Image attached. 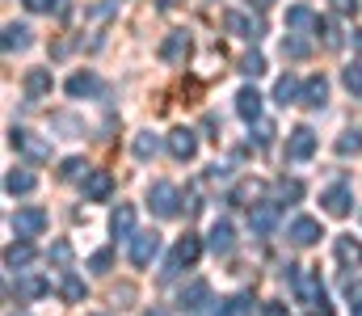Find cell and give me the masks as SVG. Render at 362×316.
Returning a JSON list of instances; mask_svg holds the SVG:
<instances>
[{"mask_svg":"<svg viewBox=\"0 0 362 316\" xmlns=\"http://www.w3.org/2000/svg\"><path fill=\"white\" fill-rule=\"evenodd\" d=\"M291 287H295V295H299L303 304H312V316H333V308H329V300H325V287H320V274H316V270H295Z\"/></svg>","mask_w":362,"mask_h":316,"instance_id":"obj_1","label":"cell"},{"mask_svg":"<svg viewBox=\"0 0 362 316\" xmlns=\"http://www.w3.org/2000/svg\"><path fill=\"white\" fill-rule=\"evenodd\" d=\"M198 257H202V240H198V236H181L177 245H173V253H169V262H165V279H173V274H181V270H189Z\"/></svg>","mask_w":362,"mask_h":316,"instance_id":"obj_2","label":"cell"},{"mask_svg":"<svg viewBox=\"0 0 362 316\" xmlns=\"http://www.w3.org/2000/svg\"><path fill=\"white\" fill-rule=\"evenodd\" d=\"M148 203H152V211L160 215V219H173V215H181V194L173 182H156L152 190H148Z\"/></svg>","mask_w":362,"mask_h":316,"instance_id":"obj_3","label":"cell"},{"mask_svg":"<svg viewBox=\"0 0 362 316\" xmlns=\"http://www.w3.org/2000/svg\"><path fill=\"white\" fill-rule=\"evenodd\" d=\"M316 144H320V139H316L312 127H295V131L286 135V160H291V165L312 160V156H316Z\"/></svg>","mask_w":362,"mask_h":316,"instance_id":"obj_4","label":"cell"},{"mask_svg":"<svg viewBox=\"0 0 362 316\" xmlns=\"http://www.w3.org/2000/svg\"><path fill=\"white\" fill-rule=\"evenodd\" d=\"M325 236V228H320V219H312V215H295L291 223H286V240L295 245V249H308V245H316Z\"/></svg>","mask_w":362,"mask_h":316,"instance_id":"obj_5","label":"cell"},{"mask_svg":"<svg viewBox=\"0 0 362 316\" xmlns=\"http://www.w3.org/2000/svg\"><path fill=\"white\" fill-rule=\"evenodd\" d=\"M320 211H325V215H337V219L350 215V211H354V194H350V186H341V182L329 186V190L320 194Z\"/></svg>","mask_w":362,"mask_h":316,"instance_id":"obj_6","label":"cell"},{"mask_svg":"<svg viewBox=\"0 0 362 316\" xmlns=\"http://www.w3.org/2000/svg\"><path fill=\"white\" fill-rule=\"evenodd\" d=\"M42 228H47V211L42 207H21L17 215H13V232L17 236H42Z\"/></svg>","mask_w":362,"mask_h":316,"instance_id":"obj_7","label":"cell"},{"mask_svg":"<svg viewBox=\"0 0 362 316\" xmlns=\"http://www.w3.org/2000/svg\"><path fill=\"white\" fill-rule=\"evenodd\" d=\"M165 144H169L173 160H194V156H198V135H194L189 127H177V131H169V135H165Z\"/></svg>","mask_w":362,"mask_h":316,"instance_id":"obj_8","label":"cell"},{"mask_svg":"<svg viewBox=\"0 0 362 316\" xmlns=\"http://www.w3.org/2000/svg\"><path fill=\"white\" fill-rule=\"evenodd\" d=\"M156 253H160V236L156 232H135L131 236V262L135 266H148Z\"/></svg>","mask_w":362,"mask_h":316,"instance_id":"obj_9","label":"cell"},{"mask_svg":"<svg viewBox=\"0 0 362 316\" xmlns=\"http://www.w3.org/2000/svg\"><path fill=\"white\" fill-rule=\"evenodd\" d=\"M110 194H114V177H110L105 169H89V173H85V199H89V203H105Z\"/></svg>","mask_w":362,"mask_h":316,"instance_id":"obj_10","label":"cell"},{"mask_svg":"<svg viewBox=\"0 0 362 316\" xmlns=\"http://www.w3.org/2000/svg\"><path fill=\"white\" fill-rule=\"evenodd\" d=\"M189 55V34L185 30H169V38L160 42V59L165 64H181Z\"/></svg>","mask_w":362,"mask_h":316,"instance_id":"obj_11","label":"cell"},{"mask_svg":"<svg viewBox=\"0 0 362 316\" xmlns=\"http://www.w3.org/2000/svg\"><path fill=\"white\" fill-rule=\"evenodd\" d=\"M223 30L228 34H240V38H262V21H253L245 13H223Z\"/></svg>","mask_w":362,"mask_h":316,"instance_id":"obj_12","label":"cell"},{"mask_svg":"<svg viewBox=\"0 0 362 316\" xmlns=\"http://www.w3.org/2000/svg\"><path fill=\"white\" fill-rule=\"evenodd\" d=\"M47 93H51V68H30V72H25V98L38 102V98H47Z\"/></svg>","mask_w":362,"mask_h":316,"instance_id":"obj_13","label":"cell"},{"mask_svg":"<svg viewBox=\"0 0 362 316\" xmlns=\"http://www.w3.org/2000/svg\"><path fill=\"white\" fill-rule=\"evenodd\" d=\"M232 245H236V232H232L228 219H219V223L211 228V236H206V249H211V253H232Z\"/></svg>","mask_w":362,"mask_h":316,"instance_id":"obj_14","label":"cell"},{"mask_svg":"<svg viewBox=\"0 0 362 316\" xmlns=\"http://www.w3.org/2000/svg\"><path fill=\"white\" fill-rule=\"evenodd\" d=\"M206 295H211V287H206V279H194L189 287H181L177 304H181V308H189V312H198V308L206 304Z\"/></svg>","mask_w":362,"mask_h":316,"instance_id":"obj_15","label":"cell"},{"mask_svg":"<svg viewBox=\"0 0 362 316\" xmlns=\"http://www.w3.org/2000/svg\"><path fill=\"white\" fill-rule=\"evenodd\" d=\"M110 232H114V236H135V207H131V203H118V207H114Z\"/></svg>","mask_w":362,"mask_h":316,"instance_id":"obj_16","label":"cell"},{"mask_svg":"<svg viewBox=\"0 0 362 316\" xmlns=\"http://www.w3.org/2000/svg\"><path fill=\"white\" fill-rule=\"evenodd\" d=\"M236 114H240L245 122H257V118H262V93H257V89H240V93H236Z\"/></svg>","mask_w":362,"mask_h":316,"instance_id":"obj_17","label":"cell"},{"mask_svg":"<svg viewBox=\"0 0 362 316\" xmlns=\"http://www.w3.org/2000/svg\"><path fill=\"white\" fill-rule=\"evenodd\" d=\"M337 262H341L346 270H358L362 266V240H354V236H337Z\"/></svg>","mask_w":362,"mask_h":316,"instance_id":"obj_18","label":"cell"},{"mask_svg":"<svg viewBox=\"0 0 362 316\" xmlns=\"http://www.w3.org/2000/svg\"><path fill=\"white\" fill-rule=\"evenodd\" d=\"M325 102H329V81H325V76H308V81H303V105L320 110Z\"/></svg>","mask_w":362,"mask_h":316,"instance_id":"obj_19","label":"cell"},{"mask_svg":"<svg viewBox=\"0 0 362 316\" xmlns=\"http://www.w3.org/2000/svg\"><path fill=\"white\" fill-rule=\"evenodd\" d=\"M34 186H38V177H34L30 169H8V177H4V190H8L13 199H17V194H30Z\"/></svg>","mask_w":362,"mask_h":316,"instance_id":"obj_20","label":"cell"},{"mask_svg":"<svg viewBox=\"0 0 362 316\" xmlns=\"http://www.w3.org/2000/svg\"><path fill=\"white\" fill-rule=\"evenodd\" d=\"M30 257H34V245L21 236V240H13L8 249H4V266L8 270H21V266H30Z\"/></svg>","mask_w":362,"mask_h":316,"instance_id":"obj_21","label":"cell"},{"mask_svg":"<svg viewBox=\"0 0 362 316\" xmlns=\"http://www.w3.org/2000/svg\"><path fill=\"white\" fill-rule=\"evenodd\" d=\"M274 98H278V105L303 102V81H295V76H282V81L274 85Z\"/></svg>","mask_w":362,"mask_h":316,"instance_id":"obj_22","label":"cell"},{"mask_svg":"<svg viewBox=\"0 0 362 316\" xmlns=\"http://www.w3.org/2000/svg\"><path fill=\"white\" fill-rule=\"evenodd\" d=\"M274 219H278V203H257V207L249 211V223H253V232H270Z\"/></svg>","mask_w":362,"mask_h":316,"instance_id":"obj_23","label":"cell"},{"mask_svg":"<svg viewBox=\"0 0 362 316\" xmlns=\"http://www.w3.org/2000/svg\"><path fill=\"white\" fill-rule=\"evenodd\" d=\"M47 291H51V283H47L42 274H25V279L17 283V295H21V300H42Z\"/></svg>","mask_w":362,"mask_h":316,"instance_id":"obj_24","label":"cell"},{"mask_svg":"<svg viewBox=\"0 0 362 316\" xmlns=\"http://www.w3.org/2000/svg\"><path fill=\"white\" fill-rule=\"evenodd\" d=\"M320 17L308 8V4H295V8H286V30H308V25H316Z\"/></svg>","mask_w":362,"mask_h":316,"instance_id":"obj_25","label":"cell"},{"mask_svg":"<svg viewBox=\"0 0 362 316\" xmlns=\"http://www.w3.org/2000/svg\"><path fill=\"white\" fill-rule=\"evenodd\" d=\"M131 152H135L139 160H152V156L160 152V139H156L152 131H139V135H135V144H131Z\"/></svg>","mask_w":362,"mask_h":316,"instance_id":"obj_26","label":"cell"},{"mask_svg":"<svg viewBox=\"0 0 362 316\" xmlns=\"http://www.w3.org/2000/svg\"><path fill=\"white\" fill-rule=\"evenodd\" d=\"M30 47V30L25 25H4V51L13 55V51H25Z\"/></svg>","mask_w":362,"mask_h":316,"instance_id":"obj_27","label":"cell"},{"mask_svg":"<svg viewBox=\"0 0 362 316\" xmlns=\"http://www.w3.org/2000/svg\"><path fill=\"white\" fill-rule=\"evenodd\" d=\"M68 93H72V98H89V93H97V76H93V72H76V76L68 81Z\"/></svg>","mask_w":362,"mask_h":316,"instance_id":"obj_28","label":"cell"},{"mask_svg":"<svg viewBox=\"0 0 362 316\" xmlns=\"http://www.w3.org/2000/svg\"><path fill=\"white\" fill-rule=\"evenodd\" d=\"M358 152H362V131L358 127L341 131V139H337V156H358Z\"/></svg>","mask_w":362,"mask_h":316,"instance_id":"obj_29","label":"cell"},{"mask_svg":"<svg viewBox=\"0 0 362 316\" xmlns=\"http://www.w3.org/2000/svg\"><path fill=\"white\" fill-rule=\"evenodd\" d=\"M59 295H64L68 304H81V300H85V283L68 270V274H64V283H59Z\"/></svg>","mask_w":362,"mask_h":316,"instance_id":"obj_30","label":"cell"},{"mask_svg":"<svg viewBox=\"0 0 362 316\" xmlns=\"http://www.w3.org/2000/svg\"><path fill=\"white\" fill-rule=\"evenodd\" d=\"M257 194H262V186H257V182H245V186L232 194V203H236V207H257V203H253Z\"/></svg>","mask_w":362,"mask_h":316,"instance_id":"obj_31","label":"cell"},{"mask_svg":"<svg viewBox=\"0 0 362 316\" xmlns=\"http://www.w3.org/2000/svg\"><path fill=\"white\" fill-rule=\"evenodd\" d=\"M223 316H253V300H249V295H232V300L223 304Z\"/></svg>","mask_w":362,"mask_h":316,"instance_id":"obj_32","label":"cell"},{"mask_svg":"<svg viewBox=\"0 0 362 316\" xmlns=\"http://www.w3.org/2000/svg\"><path fill=\"white\" fill-rule=\"evenodd\" d=\"M286 199H291V203L303 199V186H299L295 177H282V182H278V203H286Z\"/></svg>","mask_w":362,"mask_h":316,"instance_id":"obj_33","label":"cell"},{"mask_svg":"<svg viewBox=\"0 0 362 316\" xmlns=\"http://www.w3.org/2000/svg\"><path fill=\"white\" fill-rule=\"evenodd\" d=\"M110 266H114V249H97V253L89 257V270H93V274H105Z\"/></svg>","mask_w":362,"mask_h":316,"instance_id":"obj_34","label":"cell"},{"mask_svg":"<svg viewBox=\"0 0 362 316\" xmlns=\"http://www.w3.org/2000/svg\"><path fill=\"white\" fill-rule=\"evenodd\" d=\"M240 72H245V76H262V72H266V59H262L257 51H249V55L240 59Z\"/></svg>","mask_w":362,"mask_h":316,"instance_id":"obj_35","label":"cell"},{"mask_svg":"<svg viewBox=\"0 0 362 316\" xmlns=\"http://www.w3.org/2000/svg\"><path fill=\"white\" fill-rule=\"evenodd\" d=\"M47 257H51V262H55V266H72V245H68V240H55V245H51V253H47Z\"/></svg>","mask_w":362,"mask_h":316,"instance_id":"obj_36","label":"cell"},{"mask_svg":"<svg viewBox=\"0 0 362 316\" xmlns=\"http://www.w3.org/2000/svg\"><path fill=\"white\" fill-rule=\"evenodd\" d=\"M341 81H346L350 93H362V64H350V68L341 72Z\"/></svg>","mask_w":362,"mask_h":316,"instance_id":"obj_37","label":"cell"},{"mask_svg":"<svg viewBox=\"0 0 362 316\" xmlns=\"http://www.w3.org/2000/svg\"><path fill=\"white\" fill-rule=\"evenodd\" d=\"M81 173H89V165H85L81 156H68L64 169H59V177H81Z\"/></svg>","mask_w":362,"mask_h":316,"instance_id":"obj_38","label":"cell"},{"mask_svg":"<svg viewBox=\"0 0 362 316\" xmlns=\"http://www.w3.org/2000/svg\"><path fill=\"white\" fill-rule=\"evenodd\" d=\"M282 55L303 59V55H308V42H303V38H286V42H282Z\"/></svg>","mask_w":362,"mask_h":316,"instance_id":"obj_39","label":"cell"},{"mask_svg":"<svg viewBox=\"0 0 362 316\" xmlns=\"http://www.w3.org/2000/svg\"><path fill=\"white\" fill-rule=\"evenodd\" d=\"M329 8L337 17H358V0H329Z\"/></svg>","mask_w":362,"mask_h":316,"instance_id":"obj_40","label":"cell"},{"mask_svg":"<svg viewBox=\"0 0 362 316\" xmlns=\"http://www.w3.org/2000/svg\"><path fill=\"white\" fill-rule=\"evenodd\" d=\"M270 139H274V127L270 122H257V148H266Z\"/></svg>","mask_w":362,"mask_h":316,"instance_id":"obj_41","label":"cell"},{"mask_svg":"<svg viewBox=\"0 0 362 316\" xmlns=\"http://www.w3.org/2000/svg\"><path fill=\"white\" fill-rule=\"evenodd\" d=\"M25 8H30V13H51L55 0H25Z\"/></svg>","mask_w":362,"mask_h":316,"instance_id":"obj_42","label":"cell"},{"mask_svg":"<svg viewBox=\"0 0 362 316\" xmlns=\"http://www.w3.org/2000/svg\"><path fill=\"white\" fill-rule=\"evenodd\" d=\"M262 316H286V304H266V308H262Z\"/></svg>","mask_w":362,"mask_h":316,"instance_id":"obj_43","label":"cell"},{"mask_svg":"<svg viewBox=\"0 0 362 316\" xmlns=\"http://www.w3.org/2000/svg\"><path fill=\"white\" fill-rule=\"evenodd\" d=\"M350 47H354V55H362V30H354V34H350Z\"/></svg>","mask_w":362,"mask_h":316,"instance_id":"obj_44","label":"cell"},{"mask_svg":"<svg viewBox=\"0 0 362 316\" xmlns=\"http://www.w3.org/2000/svg\"><path fill=\"white\" fill-rule=\"evenodd\" d=\"M249 4H253V8H270L274 0H249Z\"/></svg>","mask_w":362,"mask_h":316,"instance_id":"obj_45","label":"cell"},{"mask_svg":"<svg viewBox=\"0 0 362 316\" xmlns=\"http://www.w3.org/2000/svg\"><path fill=\"white\" fill-rule=\"evenodd\" d=\"M354 316H362V304H354Z\"/></svg>","mask_w":362,"mask_h":316,"instance_id":"obj_46","label":"cell"},{"mask_svg":"<svg viewBox=\"0 0 362 316\" xmlns=\"http://www.w3.org/2000/svg\"><path fill=\"white\" fill-rule=\"evenodd\" d=\"M21 316H25V312H21Z\"/></svg>","mask_w":362,"mask_h":316,"instance_id":"obj_47","label":"cell"},{"mask_svg":"<svg viewBox=\"0 0 362 316\" xmlns=\"http://www.w3.org/2000/svg\"><path fill=\"white\" fill-rule=\"evenodd\" d=\"M97 316H101V312H97Z\"/></svg>","mask_w":362,"mask_h":316,"instance_id":"obj_48","label":"cell"}]
</instances>
